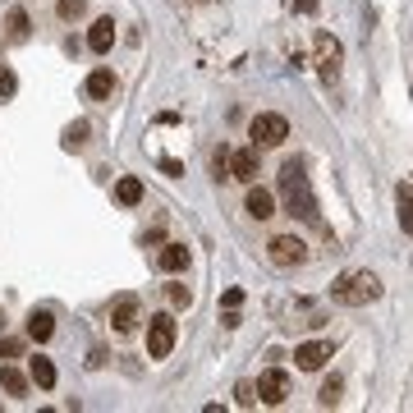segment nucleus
<instances>
[{"instance_id": "f257e3e1", "label": "nucleus", "mask_w": 413, "mask_h": 413, "mask_svg": "<svg viewBox=\"0 0 413 413\" xmlns=\"http://www.w3.org/2000/svg\"><path fill=\"white\" fill-rule=\"evenodd\" d=\"M280 198L290 206L299 221L317 225L321 211H317V198H312V184H308V170H303V161H285L280 165Z\"/></svg>"}, {"instance_id": "f03ea898", "label": "nucleus", "mask_w": 413, "mask_h": 413, "mask_svg": "<svg viewBox=\"0 0 413 413\" xmlns=\"http://www.w3.org/2000/svg\"><path fill=\"white\" fill-rule=\"evenodd\" d=\"M381 275L377 271H344L336 285H331V299L340 303V308H368V303L381 299Z\"/></svg>"}, {"instance_id": "7ed1b4c3", "label": "nucleus", "mask_w": 413, "mask_h": 413, "mask_svg": "<svg viewBox=\"0 0 413 413\" xmlns=\"http://www.w3.org/2000/svg\"><path fill=\"white\" fill-rule=\"evenodd\" d=\"M175 336H180V326H175L170 312H156V317H147V358H170Z\"/></svg>"}, {"instance_id": "20e7f679", "label": "nucleus", "mask_w": 413, "mask_h": 413, "mask_svg": "<svg viewBox=\"0 0 413 413\" xmlns=\"http://www.w3.org/2000/svg\"><path fill=\"white\" fill-rule=\"evenodd\" d=\"M248 138H253V147H280L285 138H290V120L275 115V111H262V115H253Z\"/></svg>"}, {"instance_id": "39448f33", "label": "nucleus", "mask_w": 413, "mask_h": 413, "mask_svg": "<svg viewBox=\"0 0 413 413\" xmlns=\"http://www.w3.org/2000/svg\"><path fill=\"white\" fill-rule=\"evenodd\" d=\"M267 258H271V267H280V271L303 267V262H308V243H303L299 234H275L267 243Z\"/></svg>"}, {"instance_id": "423d86ee", "label": "nucleus", "mask_w": 413, "mask_h": 413, "mask_svg": "<svg viewBox=\"0 0 413 413\" xmlns=\"http://www.w3.org/2000/svg\"><path fill=\"white\" fill-rule=\"evenodd\" d=\"M258 400L267 409H280L285 400H290V372H285V368H267V372H262V377H258Z\"/></svg>"}, {"instance_id": "0eeeda50", "label": "nucleus", "mask_w": 413, "mask_h": 413, "mask_svg": "<svg viewBox=\"0 0 413 413\" xmlns=\"http://www.w3.org/2000/svg\"><path fill=\"white\" fill-rule=\"evenodd\" d=\"M312 51H317V74L326 78V83H336L340 78V60H344V51H340V42L331 33H317V42H312Z\"/></svg>"}, {"instance_id": "6e6552de", "label": "nucleus", "mask_w": 413, "mask_h": 413, "mask_svg": "<svg viewBox=\"0 0 413 413\" xmlns=\"http://www.w3.org/2000/svg\"><path fill=\"white\" fill-rule=\"evenodd\" d=\"M331 353H336V340H308L294 349V363H299V372H317Z\"/></svg>"}, {"instance_id": "1a4fd4ad", "label": "nucleus", "mask_w": 413, "mask_h": 413, "mask_svg": "<svg viewBox=\"0 0 413 413\" xmlns=\"http://www.w3.org/2000/svg\"><path fill=\"white\" fill-rule=\"evenodd\" d=\"M230 180L258 184V147H234L230 152Z\"/></svg>"}, {"instance_id": "9d476101", "label": "nucleus", "mask_w": 413, "mask_h": 413, "mask_svg": "<svg viewBox=\"0 0 413 413\" xmlns=\"http://www.w3.org/2000/svg\"><path fill=\"white\" fill-rule=\"evenodd\" d=\"M111 326L120 331V336L138 326V299H133V294H120V299L111 303Z\"/></svg>"}, {"instance_id": "9b49d317", "label": "nucleus", "mask_w": 413, "mask_h": 413, "mask_svg": "<svg viewBox=\"0 0 413 413\" xmlns=\"http://www.w3.org/2000/svg\"><path fill=\"white\" fill-rule=\"evenodd\" d=\"M243 211H248L253 221H271V216H275V198H271V189H258V184H248Z\"/></svg>"}, {"instance_id": "f8f14e48", "label": "nucleus", "mask_w": 413, "mask_h": 413, "mask_svg": "<svg viewBox=\"0 0 413 413\" xmlns=\"http://www.w3.org/2000/svg\"><path fill=\"white\" fill-rule=\"evenodd\" d=\"M83 92L92 97V101H111V92H115V74H111V69H92V74H87V83H83Z\"/></svg>"}, {"instance_id": "ddd939ff", "label": "nucleus", "mask_w": 413, "mask_h": 413, "mask_svg": "<svg viewBox=\"0 0 413 413\" xmlns=\"http://www.w3.org/2000/svg\"><path fill=\"white\" fill-rule=\"evenodd\" d=\"M87 46H92L97 55H106L115 46V18H97L92 28H87Z\"/></svg>"}, {"instance_id": "4468645a", "label": "nucleus", "mask_w": 413, "mask_h": 413, "mask_svg": "<svg viewBox=\"0 0 413 413\" xmlns=\"http://www.w3.org/2000/svg\"><path fill=\"white\" fill-rule=\"evenodd\" d=\"M55 336V317L46 308H33V317H28V340H37V344H46Z\"/></svg>"}, {"instance_id": "2eb2a0df", "label": "nucleus", "mask_w": 413, "mask_h": 413, "mask_svg": "<svg viewBox=\"0 0 413 413\" xmlns=\"http://www.w3.org/2000/svg\"><path fill=\"white\" fill-rule=\"evenodd\" d=\"M115 202H120V206H138V202H143V180H138V175H120V180H115Z\"/></svg>"}, {"instance_id": "dca6fc26", "label": "nucleus", "mask_w": 413, "mask_h": 413, "mask_svg": "<svg viewBox=\"0 0 413 413\" xmlns=\"http://www.w3.org/2000/svg\"><path fill=\"white\" fill-rule=\"evenodd\" d=\"M156 267H161V271H184V267H189V248H184V243H165V248L161 253H156Z\"/></svg>"}, {"instance_id": "f3484780", "label": "nucleus", "mask_w": 413, "mask_h": 413, "mask_svg": "<svg viewBox=\"0 0 413 413\" xmlns=\"http://www.w3.org/2000/svg\"><path fill=\"white\" fill-rule=\"evenodd\" d=\"M28 377H33V386L51 390V386H55V363H51V358H42V353H37V358L28 363Z\"/></svg>"}, {"instance_id": "a211bd4d", "label": "nucleus", "mask_w": 413, "mask_h": 413, "mask_svg": "<svg viewBox=\"0 0 413 413\" xmlns=\"http://www.w3.org/2000/svg\"><path fill=\"white\" fill-rule=\"evenodd\" d=\"M395 206H400V230L413 234V184H400L395 189Z\"/></svg>"}, {"instance_id": "6ab92c4d", "label": "nucleus", "mask_w": 413, "mask_h": 413, "mask_svg": "<svg viewBox=\"0 0 413 413\" xmlns=\"http://www.w3.org/2000/svg\"><path fill=\"white\" fill-rule=\"evenodd\" d=\"M0 386H5V395H18V400L28 395V377H23L18 368H9V363L0 368Z\"/></svg>"}, {"instance_id": "aec40b11", "label": "nucleus", "mask_w": 413, "mask_h": 413, "mask_svg": "<svg viewBox=\"0 0 413 413\" xmlns=\"http://www.w3.org/2000/svg\"><path fill=\"white\" fill-rule=\"evenodd\" d=\"M340 390H344V381H340V377L321 381V390H317V404H321V409H336V404H340Z\"/></svg>"}, {"instance_id": "412c9836", "label": "nucleus", "mask_w": 413, "mask_h": 413, "mask_svg": "<svg viewBox=\"0 0 413 413\" xmlns=\"http://www.w3.org/2000/svg\"><path fill=\"white\" fill-rule=\"evenodd\" d=\"M5 28H9V37H14V42H23V37H28V9H9Z\"/></svg>"}, {"instance_id": "4be33fe9", "label": "nucleus", "mask_w": 413, "mask_h": 413, "mask_svg": "<svg viewBox=\"0 0 413 413\" xmlns=\"http://www.w3.org/2000/svg\"><path fill=\"white\" fill-rule=\"evenodd\" d=\"M211 170H216V180H230V147H216Z\"/></svg>"}, {"instance_id": "5701e85b", "label": "nucleus", "mask_w": 413, "mask_h": 413, "mask_svg": "<svg viewBox=\"0 0 413 413\" xmlns=\"http://www.w3.org/2000/svg\"><path fill=\"white\" fill-rule=\"evenodd\" d=\"M165 294H170L175 308H189V303H193V290H189V285H165Z\"/></svg>"}, {"instance_id": "b1692460", "label": "nucleus", "mask_w": 413, "mask_h": 413, "mask_svg": "<svg viewBox=\"0 0 413 413\" xmlns=\"http://www.w3.org/2000/svg\"><path fill=\"white\" fill-rule=\"evenodd\" d=\"M83 9H87V0H60L55 14H60V18H83Z\"/></svg>"}, {"instance_id": "393cba45", "label": "nucleus", "mask_w": 413, "mask_h": 413, "mask_svg": "<svg viewBox=\"0 0 413 413\" xmlns=\"http://www.w3.org/2000/svg\"><path fill=\"white\" fill-rule=\"evenodd\" d=\"M65 143H69V147H83V143H87V124H83V120H78V124H69Z\"/></svg>"}, {"instance_id": "a878e982", "label": "nucleus", "mask_w": 413, "mask_h": 413, "mask_svg": "<svg viewBox=\"0 0 413 413\" xmlns=\"http://www.w3.org/2000/svg\"><path fill=\"white\" fill-rule=\"evenodd\" d=\"M14 87H18V78L9 74L5 65H0V97H14Z\"/></svg>"}, {"instance_id": "bb28decb", "label": "nucleus", "mask_w": 413, "mask_h": 413, "mask_svg": "<svg viewBox=\"0 0 413 413\" xmlns=\"http://www.w3.org/2000/svg\"><path fill=\"white\" fill-rule=\"evenodd\" d=\"M18 353H23V344H18V340H0V358H18Z\"/></svg>"}, {"instance_id": "cd10ccee", "label": "nucleus", "mask_w": 413, "mask_h": 413, "mask_svg": "<svg viewBox=\"0 0 413 413\" xmlns=\"http://www.w3.org/2000/svg\"><path fill=\"white\" fill-rule=\"evenodd\" d=\"M161 170H165V175H170V180H180V175H184V165H180V161H175V156H161Z\"/></svg>"}, {"instance_id": "c85d7f7f", "label": "nucleus", "mask_w": 413, "mask_h": 413, "mask_svg": "<svg viewBox=\"0 0 413 413\" xmlns=\"http://www.w3.org/2000/svg\"><path fill=\"white\" fill-rule=\"evenodd\" d=\"M321 0H294V14H317Z\"/></svg>"}, {"instance_id": "c756f323", "label": "nucleus", "mask_w": 413, "mask_h": 413, "mask_svg": "<svg viewBox=\"0 0 413 413\" xmlns=\"http://www.w3.org/2000/svg\"><path fill=\"white\" fill-rule=\"evenodd\" d=\"M239 321H243V317H239V308H225V317H221V326H225V331H234Z\"/></svg>"}, {"instance_id": "7c9ffc66", "label": "nucleus", "mask_w": 413, "mask_h": 413, "mask_svg": "<svg viewBox=\"0 0 413 413\" xmlns=\"http://www.w3.org/2000/svg\"><path fill=\"white\" fill-rule=\"evenodd\" d=\"M221 303H225V308H239V303H243V290H225Z\"/></svg>"}, {"instance_id": "2f4dec72", "label": "nucleus", "mask_w": 413, "mask_h": 413, "mask_svg": "<svg viewBox=\"0 0 413 413\" xmlns=\"http://www.w3.org/2000/svg\"><path fill=\"white\" fill-rule=\"evenodd\" d=\"M198 5H206V0H198Z\"/></svg>"}]
</instances>
